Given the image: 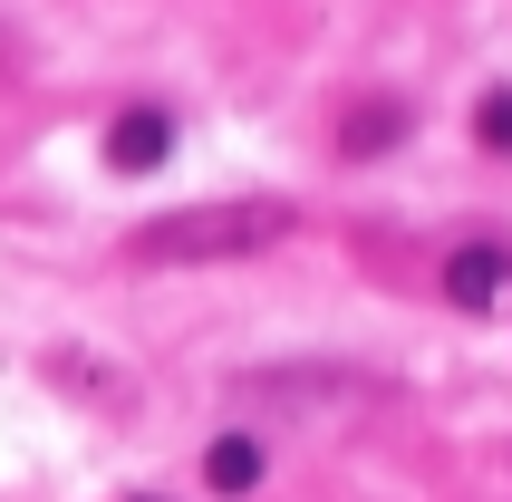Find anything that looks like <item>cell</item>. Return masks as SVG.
<instances>
[{"label": "cell", "instance_id": "cell-1", "mask_svg": "<svg viewBox=\"0 0 512 502\" xmlns=\"http://www.w3.org/2000/svg\"><path fill=\"white\" fill-rule=\"evenodd\" d=\"M290 213L281 194H242V203H184V213H155L136 232V261L155 271H184V261H252V251L290 242Z\"/></svg>", "mask_w": 512, "mask_h": 502}, {"label": "cell", "instance_id": "cell-2", "mask_svg": "<svg viewBox=\"0 0 512 502\" xmlns=\"http://www.w3.org/2000/svg\"><path fill=\"white\" fill-rule=\"evenodd\" d=\"M242 396L252 406H358V396H377L368 377H319V367H290V377H242Z\"/></svg>", "mask_w": 512, "mask_h": 502}, {"label": "cell", "instance_id": "cell-3", "mask_svg": "<svg viewBox=\"0 0 512 502\" xmlns=\"http://www.w3.org/2000/svg\"><path fill=\"white\" fill-rule=\"evenodd\" d=\"M503 290H512V251H503V242L445 251V300H455V309H493Z\"/></svg>", "mask_w": 512, "mask_h": 502}, {"label": "cell", "instance_id": "cell-4", "mask_svg": "<svg viewBox=\"0 0 512 502\" xmlns=\"http://www.w3.org/2000/svg\"><path fill=\"white\" fill-rule=\"evenodd\" d=\"M165 155H174V116H165V107H126V116L107 126V165H116V174H155Z\"/></svg>", "mask_w": 512, "mask_h": 502}, {"label": "cell", "instance_id": "cell-5", "mask_svg": "<svg viewBox=\"0 0 512 502\" xmlns=\"http://www.w3.org/2000/svg\"><path fill=\"white\" fill-rule=\"evenodd\" d=\"M397 136H406V107H397V97H377V107H348V126H339V155H387Z\"/></svg>", "mask_w": 512, "mask_h": 502}, {"label": "cell", "instance_id": "cell-6", "mask_svg": "<svg viewBox=\"0 0 512 502\" xmlns=\"http://www.w3.org/2000/svg\"><path fill=\"white\" fill-rule=\"evenodd\" d=\"M203 483L213 493H252L261 483V435H223V445L203 454Z\"/></svg>", "mask_w": 512, "mask_h": 502}, {"label": "cell", "instance_id": "cell-7", "mask_svg": "<svg viewBox=\"0 0 512 502\" xmlns=\"http://www.w3.org/2000/svg\"><path fill=\"white\" fill-rule=\"evenodd\" d=\"M474 136H484V155H512V87H484V107H474Z\"/></svg>", "mask_w": 512, "mask_h": 502}]
</instances>
